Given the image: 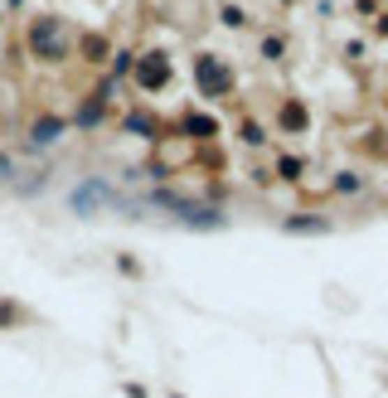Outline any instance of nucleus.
I'll use <instances>...</instances> for the list:
<instances>
[{
	"mask_svg": "<svg viewBox=\"0 0 388 398\" xmlns=\"http://www.w3.org/2000/svg\"><path fill=\"white\" fill-rule=\"evenodd\" d=\"M29 39H34V49H39V54H64V49H59V24H54V20H39Z\"/></svg>",
	"mask_w": 388,
	"mask_h": 398,
	"instance_id": "nucleus-1",
	"label": "nucleus"
},
{
	"mask_svg": "<svg viewBox=\"0 0 388 398\" xmlns=\"http://www.w3.org/2000/svg\"><path fill=\"white\" fill-rule=\"evenodd\" d=\"M199 78H204V88H209V93H223V88H228V73H223L214 59H199Z\"/></svg>",
	"mask_w": 388,
	"mask_h": 398,
	"instance_id": "nucleus-2",
	"label": "nucleus"
},
{
	"mask_svg": "<svg viewBox=\"0 0 388 398\" xmlns=\"http://www.w3.org/2000/svg\"><path fill=\"white\" fill-rule=\"evenodd\" d=\"M141 83H146V88H161V83H165V64H161V59L141 64Z\"/></svg>",
	"mask_w": 388,
	"mask_h": 398,
	"instance_id": "nucleus-3",
	"label": "nucleus"
},
{
	"mask_svg": "<svg viewBox=\"0 0 388 398\" xmlns=\"http://www.w3.org/2000/svg\"><path fill=\"white\" fill-rule=\"evenodd\" d=\"M59 131H64V121H54V117H49V121H39V126H34V141H54Z\"/></svg>",
	"mask_w": 388,
	"mask_h": 398,
	"instance_id": "nucleus-4",
	"label": "nucleus"
},
{
	"mask_svg": "<svg viewBox=\"0 0 388 398\" xmlns=\"http://www.w3.org/2000/svg\"><path fill=\"white\" fill-rule=\"evenodd\" d=\"M287 228H291V233H306V228H311V233H320V228H325V219H291Z\"/></svg>",
	"mask_w": 388,
	"mask_h": 398,
	"instance_id": "nucleus-5",
	"label": "nucleus"
},
{
	"mask_svg": "<svg viewBox=\"0 0 388 398\" xmlns=\"http://www.w3.org/2000/svg\"><path fill=\"white\" fill-rule=\"evenodd\" d=\"M185 126H190V131H199V136H209V131H214V121H209V117H190Z\"/></svg>",
	"mask_w": 388,
	"mask_h": 398,
	"instance_id": "nucleus-6",
	"label": "nucleus"
},
{
	"mask_svg": "<svg viewBox=\"0 0 388 398\" xmlns=\"http://www.w3.org/2000/svg\"><path fill=\"white\" fill-rule=\"evenodd\" d=\"M282 121H287V126H301V121H306V112H301V107H287V112H282Z\"/></svg>",
	"mask_w": 388,
	"mask_h": 398,
	"instance_id": "nucleus-7",
	"label": "nucleus"
},
{
	"mask_svg": "<svg viewBox=\"0 0 388 398\" xmlns=\"http://www.w3.org/2000/svg\"><path fill=\"white\" fill-rule=\"evenodd\" d=\"M0 180H10V161L5 156H0Z\"/></svg>",
	"mask_w": 388,
	"mask_h": 398,
	"instance_id": "nucleus-8",
	"label": "nucleus"
}]
</instances>
